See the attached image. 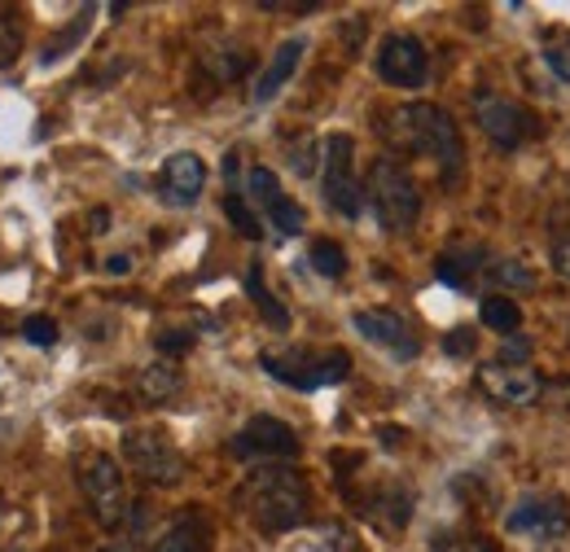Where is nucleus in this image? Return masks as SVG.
I'll return each instance as SVG.
<instances>
[{"label": "nucleus", "instance_id": "obj_1", "mask_svg": "<svg viewBox=\"0 0 570 552\" xmlns=\"http://www.w3.org/2000/svg\"><path fill=\"white\" fill-rule=\"evenodd\" d=\"M377 137L395 154H426L439 162V176L452 185L465 167V140L452 115L434 101H404L377 115Z\"/></svg>", "mask_w": 570, "mask_h": 552}, {"label": "nucleus", "instance_id": "obj_2", "mask_svg": "<svg viewBox=\"0 0 570 552\" xmlns=\"http://www.w3.org/2000/svg\"><path fill=\"white\" fill-rule=\"evenodd\" d=\"M233 500H237L242 518L255 531H264V535H285V531L303 526L307 509H312L307 479L298 470H289V465H259V470H250Z\"/></svg>", "mask_w": 570, "mask_h": 552}, {"label": "nucleus", "instance_id": "obj_3", "mask_svg": "<svg viewBox=\"0 0 570 552\" xmlns=\"http://www.w3.org/2000/svg\"><path fill=\"white\" fill-rule=\"evenodd\" d=\"M259 368L289 391H321L352 377V355L343 346H289V351H264Z\"/></svg>", "mask_w": 570, "mask_h": 552}, {"label": "nucleus", "instance_id": "obj_4", "mask_svg": "<svg viewBox=\"0 0 570 552\" xmlns=\"http://www.w3.org/2000/svg\"><path fill=\"white\" fill-rule=\"evenodd\" d=\"M75 483L83 491V504L101 531H119L128 522V486H124V470L110 452H97V447L79 452Z\"/></svg>", "mask_w": 570, "mask_h": 552}, {"label": "nucleus", "instance_id": "obj_5", "mask_svg": "<svg viewBox=\"0 0 570 552\" xmlns=\"http://www.w3.org/2000/svg\"><path fill=\"white\" fill-rule=\"evenodd\" d=\"M368 203H373L377 224L395 237L413 233L417 219H422V189H417L413 171L395 158H377L368 167Z\"/></svg>", "mask_w": 570, "mask_h": 552}, {"label": "nucleus", "instance_id": "obj_6", "mask_svg": "<svg viewBox=\"0 0 570 552\" xmlns=\"http://www.w3.org/2000/svg\"><path fill=\"white\" fill-rule=\"evenodd\" d=\"M325 171H321V189H325V207L338 210L343 219H360L364 210V185L356 180V140L347 132H334L321 149Z\"/></svg>", "mask_w": 570, "mask_h": 552}, {"label": "nucleus", "instance_id": "obj_7", "mask_svg": "<svg viewBox=\"0 0 570 552\" xmlns=\"http://www.w3.org/2000/svg\"><path fill=\"white\" fill-rule=\"evenodd\" d=\"M124 461L132 474H141L149 486H176L185 483V456L163 430H128L124 434Z\"/></svg>", "mask_w": 570, "mask_h": 552}, {"label": "nucleus", "instance_id": "obj_8", "mask_svg": "<svg viewBox=\"0 0 570 552\" xmlns=\"http://www.w3.org/2000/svg\"><path fill=\"white\" fill-rule=\"evenodd\" d=\"M504 531L527 540H562L570 535V500L562 491H527L504 513Z\"/></svg>", "mask_w": 570, "mask_h": 552}, {"label": "nucleus", "instance_id": "obj_9", "mask_svg": "<svg viewBox=\"0 0 570 552\" xmlns=\"http://www.w3.org/2000/svg\"><path fill=\"white\" fill-rule=\"evenodd\" d=\"M474 119L497 149H522L527 140L540 137V119L527 106L497 97V92H474Z\"/></svg>", "mask_w": 570, "mask_h": 552}, {"label": "nucleus", "instance_id": "obj_10", "mask_svg": "<svg viewBox=\"0 0 570 552\" xmlns=\"http://www.w3.org/2000/svg\"><path fill=\"white\" fill-rule=\"evenodd\" d=\"M474 386L500 404V408H531L540 395H544V382H540V373L535 368H527V364H479V373H474Z\"/></svg>", "mask_w": 570, "mask_h": 552}, {"label": "nucleus", "instance_id": "obj_11", "mask_svg": "<svg viewBox=\"0 0 570 552\" xmlns=\"http://www.w3.org/2000/svg\"><path fill=\"white\" fill-rule=\"evenodd\" d=\"M228 452L242 456V461H294L298 456V434H294V425H285L277 416H250L233 434Z\"/></svg>", "mask_w": 570, "mask_h": 552}, {"label": "nucleus", "instance_id": "obj_12", "mask_svg": "<svg viewBox=\"0 0 570 552\" xmlns=\"http://www.w3.org/2000/svg\"><path fill=\"white\" fill-rule=\"evenodd\" d=\"M347 500L356 504L364 522H373L382 535H400L413 522V486L409 483H377L368 491H347Z\"/></svg>", "mask_w": 570, "mask_h": 552}, {"label": "nucleus", "instance_id": "obj_13", "mask_svg": "<svg viewBox=\"0 0 570 552\" xmlns=\"http://www.w3.org/2000/svg\"><path fill=\"white\" fill-rule=\"evenodd\" d=\"M377 75L391 83V88H422L430 75V53L426 45L409 31H391L382 45H377Z\"/></svg>", "mask_w": 570, "mask_h": 552}, {"label": "nucleus", "instance_id": "obj_14", "mask_svg": "<svg viewBox=\"0 0 570 552\" xmlns=\"http://www.w3.org/2000/svg\"><path fill=\"white\" fill-rule=\"evenodd\" d=\"M352 325L360 329L364 343L391 351L395 359H417V355H422V338H417L413 325H409L400 312H391V307H360L356 316H352Z\"/></svg>", "mask_w": 570, "mask_h": 552}, {"label": "nucleus", "instance_id": "obj_15", "mask_svg": "<svg viewBox=\"0 0 570 552\" xmlns=\"http://www.w3.org/2000/svg\"><path fill=\"white\" fill-rule=\"evenodd\" d=\"M246 189H250L255 207H264L268 224H273L282 237H298V233H303V207H298L294 198H285L282 180H277L273 167H250V171H246Z\"/></svg>", "mask_w": 570, "mask_h": 552}, {"label": "nucleus", "instance_id": "obj_16", "mask_svg": "<svg viewBox=\"0 0 570 552\" xmlns=\"http://www.w3.org/2000/svg\"><path fill=\"white\" fill-rule=\"evenodd\" d=\"M207 189V162L194 154V149H180L163 162L158 171V198L167 207H194Z\"/></svg>", "mask_w": 570, "mask_h": 552}, {"label": "nucleus", "instance_id": "obj_17", "mask_svg": "<svg viewBox=\"0 0 570 552\" xmlns=\"http://www.w3.org/2000/svg\"><path fill=\"white\" fill-rule=\"evenodd\" d=\"M303 53H307V40H303V36H294V40L277 45V53L268 58V67L259 70V79H255V88H250V101H255V106H268L285 83L294 79V70H298V62H303Z\"/></svg>", "mask_w": 570, "mask_h": 552}, {"label": "nucleus", "instance_id": "obj_18", "mask_svg": "<svg viewBox=\"0 0 570 552\" xmlns=\"http://www.w3.org/2000/svg\"><path fill=\"white\" fill-rule=\"evenodd\" d=\"M154 552H212V522H207V513H198V509L180 513L163 531V540L154 544Z\"/></svg>", "mask_w": 570, "mask_h": 552}, {"label": "nucleus", "instance_id": "obj_19", "mask_svg": "<svg viewBox=\"0 0 570 552\" xmlns=\"http://www.w3.org/2000/svg\"><path fill=\"white\" fill-rule=\"evenodd\" d=\"M137 391H141L145 404H171V400L185 391V377H180V368H176L171 359H158V364L141 368Z\"/></svg>", "mask_w": 570, "mask_h": 552}, {"label": "nucleus", "instance_id": "obj_20", "mask_svg": "<svg viewBox=\"0 0 570 552\" xmlns=\"http://www.w3.org/2000/svg\"><path fill=\"white\" fill-rule=\"evenodd\" d=\"M479 250H448V255H439L434 259V276L448 285V289H470L474 285V276H479Z\"/></svg>", "mask_w": 570, "mask_h": 552}, {"label": "nucleus", "instance_id": "obj_21", "mask_svg": "<svg viewBox=\"0 0 570 552\" xmlns=\"http://www.w3.org/2000/svg\"><path fill=\"white\" fill-rule=\"evenodd\" d=\"M246 294H250V303L259 307V316H264L273 329H289V312L277 303V294L264 285V268H259V264L246 268Z\"/></svg>", "mask_w": 570, "mask_h": 552}, {"label": "nucleus", "instance_id": "obj_22", "mask_svg": "<svg viewBox=\"0 0 570 552\" xmlns=\"http://www.w3.org/2000/svg\"><path fill=\"white\" fill-rule=\"evenodd\" d=\"M250 53L246 49H212V53H203L198 58V67L212 75L215 83H233V79H242L246 70H250Z\"/></svg>", "mask_w": 570, "mask_h": 552}, {"label": "nucleus", "instance_id": "obj_23", "mask_svg": "<svg viewBox=\"0 0 570 552\" xmlns=\"http://www.w3.org/2000/svg\"><path fill=\"white\" fill-rule=\"evenodd\" d=\"M479 321H483L488 329H497V334H513V329L522 325V307H518L513 298H504V294H492V298H483Z\"/></svg>", "mask_w": 570, "mask_h": 552}, {"label": "nucleus", "instance_id": "obj_24", "mask_svg": "<svg viewBox=\"0 0 570 552\" xmlns=\"http://www.w3.org/2000/svg\"><path fill=\"white\" fill-rule=\"evenodd\" d=\"M307 264H312L321 276L338 280V276L347 273V250H343L338 241H330V237H316V241H312V250H307Z\"/></svg>", "mask_w": 570, "mask_h": 552}, {"label": "nucleus", "instance_id": "obj_25", "mask_svg": "<svg viewBox=\"0 0 570 552\" xmlns=\"http://www.w3.org/2000/svg\"><path fill=\"white\" fill-rule=\"evenodd\" d=\"M224 215H228V224H233V228H237L246 241H259V237H264V228H259V215L250 210L246 194L228 189V194H224Z\"/></svg>", "mask_w": 570, "mask_h": 552}, {"label": "nucleus", "instance_id": "obj_26", "mask_svg": "<svg viewBox=\"0 0 570 552\" xmlns=\"http://www.w3.org/2000/svg\"><path fill=\"white\" fill-rule=\"evenodd\" d=\"M544 67L553 70L562 83H570V31L567 27H553V31H544Z\"/></svg>", "mask_w": 570, "mask_h": 552}, {"label": "nucleus", "instance_id": "obj_27", "mask_svg": "<svg viewBox=\"0 0 570 552\" xmlns=\"http://www.w3.org/2000/svg\"><path fill=\"white\" fill-rule=\"evenodd\" d=\"M488 276L497 280V285H513V289H535V273L527 268V264H518V259H500L488 268Z\"/></svg>", "mask_w": 570, "mask_h": 552}, {"label": "nucleus", "instance_id": "obj_28", "mask_svg": "<svg viewBox=\"0 0 570 552\" xmlns=\"http://www.w3.org/2000/svg\"><path fill=\"white\" fill-rule=\"evenodd\" d=\"M88 13H92V9H83V13H79V18L71 22V31H62V36L53 40V45H45V53H40V62H45V67H53V62H58V58H62V53L71 49L75 40H79V36L88 31Z\"/></svg>", "mask_w": 570, "mask_h": 552}, {"label": "nucleus", "instance_id": "obj_29", "mask_svg": "<svg viewBox=\"0 0 570 552\" xmlns=\"http://www.w3.org/2000/svg\"><path fill=\"white\" fill-rule=\"evenodd\" d=\"M430 552H500L488 535H439Z\"/></svg>", "mask_w": 570, "mask_h": 552}, {"label": "nucleus", "instance_id": "obj_30", "mask_svg": "<svg viewBox=\"0 0 570 552\" xmlns=\"http://www.w3.org/2000/svg\"><path fill=\"white\" fill-rule=\"evenodd\" d=\"M22 338L31 346H45L49 351V346L58 343V321L53 316H27L22 321Z\"/></svg>", "mask_w": 570, "mask_h": 552}, {"label": "nucleus", "instance_id": "obj_31", "mask_svg": "<svg viewBox=\"0 0 570 552\" xmlns=\"http://www.w3.org/2000/svg\"><path fill=\"white\" fill-rule=\"evenodd\" d=\"M443 351H448V355H456V359H465V355H474V351H479V334L461 325V329L443 334Z\"/></svg>", "mask_w": 570, "mask_h": 552}, {"label": "nucleus", "instance_id": "obj_32", "mask_svg": "<svg viewBox=\"0 0 570 552\" xmlns=\"http://www.w3.org/2000/svg\"><path fill=\"white\" fill-rule=\"evenodd\" d=\"M18 49H22L18 22H13V18H0V67H9V62L18 58Z\"/></svg>", "mask_w": 570, "mask_h": 552}, {"label": "nucleus", "instance_id": "obj_33", "mask_svg": "<svg viewBox=\"0 0 570 552\" xmlns=\"http://www.w3.org/2000/svg\"><path fill=\"white\" fill-rule=\"evenodd\" d=\"M194 343H198V338L185 334V329H163V334H154V346H158L163 355H185Z\"/></svg>", "mask_w": 570, "mask_h": 552}, {"label": "nucleus", "instance_id": "obj_34", "mask_svg": "<svg viewBox=\"0 0 570 552\" xmlns=\"http://www.w3.org/2000/svg\"><path fill=\"white\" fill-rule=\"evenodd\" d=\"M500 364H527V359H531V343H527V338H513V334H509V338H504V343H500V355H497Z\"/></svg>", "mask_w": 570, "mask_h": 552}, {"label": "nucleus", "instance_id": "obj_35", "mask_svg": "<svg viewBox=\"0 0 570 552\" xmlns=\"http://www.w3.org/2000/svg\"><path fill=\"white\" fill-rule=\"evenodd\" d=\"M549 264H553V273L562 276V280H570V237H558V241H553Z\"/></svg>", "mask_w": 570, "mask_h": 552}, {"label": "nucleus", "instance_id": "obj_36", "mask_svg": "<svg viewBox=\"0 0 570 552\" xmlns=\"http://www.w3.org/2000/svg\"><path fill=\"white\" fill-rule=\"evenodd\" d=\"M289 167H294L298 176H312V171H316V149H312V145H303V149H294V158H289Z\"/></svg>", "mask_w": 570, "mask_h": 552}, {"label": "nucleus", "instance_id": "obj_37", "mask_svg": "<svg viewBox=\"0 0 570 552\" xmlns=\"http://www.w3.org/2000/svg\"><path fill=\"white\" fill-rule=\"evenodd\" d=\"M377 438H382V447H404V438H409V430L404 425H377Z\"/></svg>", "mask_w": 570, "mask_h": 552}, {"label": "nucleus", "instance_id": "obj_38", "mask_svg": "<svg viewBox=\"0 0 570 552\" xmlns=\"http://www.w3.org/2000/svg\"><path fill=\"white\" fill-rule=\"evenodd\" d=\"M106 273L128 276V273H132V255H110V259H106Z\"/></svg>", "mask_w": 570, "mask_h": 552}, {"label": "nucleus", "instance_id": "obj_39", "mask_svg": "<svg viewBox=\"0 0 570 552\" xmlns=\"http://www.w3.org/2000/svg\"><path fill=\"white\" fill-rule=\"evenodd\" d=\"M106 224H110V215L106 210H92V233H106Z\"/></svg>", "mask_w": 570, "mask_h": 552}, {"label": "nucleus", "instance_id": "obj_40", "mask_svg": "<svg viewBox=\"0 0 570 552\" xmlns=\"http://www.w3.org/2000/svg\"><path fill=\"white\" fill-rule=\"evenodd\" d=\"M101 552H132V549H119V544H115V549H101Z\"/></svg>", "mask_w": 570, "mask_h": 552}, {"label": "nucleus", "instance_id": "obj_41", "mask_svg": "<svg viewBox=\"0 0 570 552\" xmlns=\"http://www.w3.org/2000/svg\"><path fill=\"white\" fill-rule=\"evenodd\" d=\"M0 522H4V500H0Z\"/></svg>", "mask_w": 570, "mask_h": 552}, {"label": "nucleus", "instance_id": "obj_42", "mask_svg": "<svg viewBox=\"0 0 570 552\" xmlns=\"http://www.w3.org/2000/svg\"><path fill=\"white\" fill-rule=\"evenodd\" d=\"M4 552H18V549H4Z\"/></svg>", "mask_w": 570, "mask_h": 552}]
</instances>
